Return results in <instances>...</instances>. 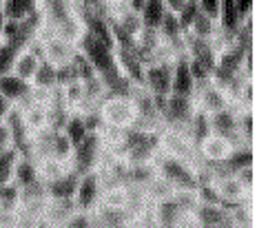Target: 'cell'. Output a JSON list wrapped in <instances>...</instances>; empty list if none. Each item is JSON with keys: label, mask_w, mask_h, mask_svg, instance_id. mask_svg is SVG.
I'll use <instances>...</instances> for the list:
<instances>
[{"label": "cell", "mask_w": 257, "mask_h": 228, "mask_svg": "<svg viewBox=\"0 0 257 228\" xmlns=\"http://www.w3.org/2000/svg\"><path fill=\"white\" fill-rule=\"evenodd\" d=\"M102 129L124 131L136 124V104L128 95H106L100 102Z\"/></svg>", "instance_id": "1"}, {"label": "cell", "mask_w": 257, "mask_h": 228, "mask_svg": "<svg viewBox=\"0 0 257 228\" xmlns=\"http://www.w3.org/2000/svg\"><path fill=\"white\" fill-rule=\"evenodd\" d=\"M106 151V142L100 131H89L87 137H84L80 144L73 146V155L69 160V168L78 175H84L89 171H95L100 166V160H102Z\"/></svg>", "instance_id": "2"}, {"label": "cell", "mask_w": 257, "mask_h": 228, "mask_svg": "<svg viewBox=\"0 0 257 228\" xmlns=\"http://www.w3.org/2000/svg\"><path fill=\"white\" fill-rule=\"evenodd\" d=\"M155 168H158V175H162L164 179H169L175 188H195L197 186V168L193 164L178 160L173 155H167V153L160 151L155 155Z\"/></svg>", "instance_id": "3"}, {"label": "cell", "mask_w": 257, "mask_h": 228, "mask_svg": "<svg viewBox=\"0 0 257 228\" xmlns=\"http://www.w3.org/2000/svg\"><path fill=\"white\" fill-rule=\"evenodd\" d=\"M193 111H195V100L193 98H189V95L169 93L167 100H164L162 113H160L162 115V129H171V131H178V133L186 135Z\"/></svg>", "instance_id": "4"}, {"label": "cell", "mask_w": 257, "mask_h": 228, "mask_svg": "<svg viewBox=\"0 0 257 228\" xmlns=\"http://www.w3.org/2000/svg\"><path fill=\"white\" fill-rule=\"evenodd\" d=\"M36 42L40 45L42 58L49 60L51 65H56V67L71 62L73 58H76V54H78V45H73V42L64 40V38H60V36H56V34H51V31H45L42 27L38 31Z\"/></svg>", "instance_id": "5"}, {"label": "cell", "mask_w": 257, "mask_h": 228, "mask_svg": "<svg viewBox=\"0 0 257 228\" xmlns=\"http://www.w3.org/2000/svg\"><path fill=\"white\" fill-rule=\"evenodd\" d=\"M160 151L167 153V155L178 157V160L189 162L195 168H197V164H200L197 146L193 144L186 135L178 133V131H171V129H162V131H160Z\"/></svg>", "instance_id": "6"}, {"label": "cell", "mask_w": 257, "mask_h": 228, "mask_svg": "<svg viewBox=\"0 0 257 228\" xmlns=\"http://www.w3.org/2000/svg\"><path fill=\"white\" fill-rule=\"evenodd\" d=\"M5 124L9 129V137H12V146L18 151V155L23 157H34V151H31V140H34V133L29 131L27 122L23 118V111L18 107H12V111L5 118Z\"/></svg>", "instance_id": "7"}, {"label": "cell", "mask_w": 257, "mask_h": 228, "mask_svg": "<svg viewBox=\"0 0 257 228\" xmlns=\"http://www.w3.org/2000/svg\"><path fill=\"white\" fill-rule=\"evenodd\" d=\"M102 177H100L98 171H89L78 177V186H76V195H73V201L80 210H93L100 201V195H102Z\"/></svg>", "instance_id": "8"}, {"label": "cell", "mask_w": 257, "mask_h": 228, "mask_svg": "<svg viewBox=\"0 0 257 228\" xmlns=\"http://www.w3.org/2000/svg\"><path fill=\"white\" fill-rule=\"evenodd\" d=\"M0 93L18 109H25L27 104H31L36 100V89L31 87V82L18 78L12 71L0 76Z\"/></svg>", "instance_id": "9"}, {"label": "cell", "mask_w": 257, "mask_h": 228, "mask_svg": "<svg viewBox=\"0 0 257 228\" xmlns=\"http://www.w3.org/2000/svg\"><path fill=\"white\" fill-rule=\"evenodd\" d=\"M173 80V62H149L144 67V87L153 93V98H167L171 93Z\"/></svg>", "instance_id": "10"}, {"label": "cell", "mask_w": 257, "mask_h": 228, "mask_svg": "<svg viewBox=\"0 0 257 228\" xmlns=\"http://www.w3.org/2000/svg\"><path fill=\"white\" fill-rule=\"evenodd\" d=\"M193 100H195V107L202 109V111H206L208 115L217 113V111H222V109H226V107H231V104H233L231 100H228V95L224 93L213 80L197 84Z\"/></svg>", "instance_id": "11"}, {"label": "cell", "mask_w": 257, "mask_h": 228, "mask_svg": "<svg viewBox=\"0 0 257 228\" xmlns=\"http://www.w3.org/2000/svg\"><path fill=\"white\" fill-rule=\"evenodd\" d=\"M211 133L228 140L233 146L244 144L237 133V107L235 104L217 111V113H211Z\"/></svg>", "instance_id": "12"}, {"label": "cell", "mask_w": 257, "mask_h": 228, "mask_svg": "<svg viewBox=\"0 0 257 228\" xmlns=\"http://www.w3.org/2000/svg\"><path fill=\"white\" fill-rule=\"evenodd\" d=\"M193 221L195 226H202V228H226V226H233L231 224V213L224 204H200L195 206L193 210Z\"/></svg>", "instance_id": "13"}, {"label": "cell", "mask_w": 257, "mask_h": 228, "mask_svg": "<svg viewBox=\"0 0 257 228\" xmlns=\"http://www.w3.org/2000/svg\"><path fill=\"white\" fill-rule=\"evenodd\" d=\"M115 58H117V65H120V71L133 84L144 82V67H147V62L142 60L138 47H115Z\"/></svg>", "instance_id": "14"}, {"label": "cell", "mask_w": 257, "mask_h": 228, "mask_svg": "<svg viewBox=\"0 0 257 228\" xmlns=\"http://www.w3.org/2000/svg\"><path fill=\"white\" fill-rule=\"evenodd\" d=\"M153 217H155V226H195L193 217L182 213L173 197L153 201Z\"/></svg>", "instance_id": "15"}, {"label": "cell", "mask_w": 257, "mask_h": 228, "mask_svg": "<svg viewBox=\"0 0 257 228\" xmlns=\"http://www.w3.org/2000/svg\"><path fill=\"white\" fill-rule=\"evenodd\" d=\"M40 62H42L40 45L38 42H31L29 47H23V49L16 54L12 73H16V76L23 78V80H27V82H31V78H34L36 69L40 67Z\"/></svg>", "instance_id": "16"}, {"label": "cell", "mask_w": 257, "mask_h": 228, "mask_svg": "<svg viewBox=\"0 0 257 228\" xmlns=\"http://www.w3.org/2000/svg\"><path fill=\"white\" fill-rule=\"evenodd\" d=\"M91 219L93 226H106V228H117V226H131V213L126 208L120 206H106V204H98L91 210Z\"/></svg>", "instance_id": "17"}, {"label": "cell", "mask_w": 257, "mask_h": 228, "mask_svg": "<svg viewBox=\"0 0 257 228\" xmlns=\"http://www.w3.org/2000/svg\"><path fill=\"white\" fill-rule=\"evenodd\" d=\"M171 93L178 95H195V80H193V73L189 67V58L184 54L178 56L173 60V80H171Z\"/></svg>", "instance_id": "18"}, {"label": "cell", "mask_w": 257, "mask_h": 228, "mask_svg": "<svg viewBox=\"0 0 257 228\" xmlns=\"http://www.w3.org/2000/svg\"><path fill=\"white\" fill-rule=\"evenodd\" d=\"M215 184H217V190H219V197H222V204L226 206V208L233 204H239V201H244L248 197H253V193H248L233 173H226V175H222V177H217Z\"/></svg>", "instance_id": "19"}, {"label": "cell", "mask_w": 257, "mask_h": 228, "mask_svg": "<svg viewBox=\"0 0 257 228\" xmlns=\"http://www.w3.org/2000/svg\"><path fill=\"white\" fill-rule=\"evenodd\" d=\"M233 151V144L228 140H224V137H219L215 133H211L206 137L204 142H202L200 146H197V155H200V162H224L228 157V153Z\"/></svg>", "instance_id": "20"}, {"label": "cell", "mask_w": 257, "mask_h": 228, "mask_svg": "<svg viewBox=\"0 0 257 228\" xmlns=\"http://www.w3.org/2000/svg\"><path fill=\"white\" fill-rule=\"evenodd\" d=\"M78 210L73 199H47L45 213H42V226H64L69 215Z\"/></svg>", "instance_id": "21"}, {"label": "cell", "mask_w": 257, "mask_h": 228, "mask_svg": "<svg viewBox=\"0 0 257 228\" xmlns=\"http://www.w3.org/2000/svg\"><path fill=\"white\" fill-rule=\"evenodd\" d=\"M78 177L80 175L69 168L64 175H60V177L51 179V182H45L47 197H51V199H73L76 186H78Z\"/></svg>", "instance_id": "22"}, {"label": "cell", "mask_w": 257, "mask_h": 228, "mask_svg": "<svg viewBox=\"0 0 257 228\" xmlns=\"http://www.w3.org/2000/svg\"><path fill=\"white\" fill-rule=\"evenodd\" d=\"M186 135H189V140L193 144L200 146L211 135V115L195 107V111L191 115V122H189V129H186Z\"/></svg>", "instance_id": "23"}, {"label": "cell", "mask_w": 257, "mask_h": 228, "mask_svg": "<svg viewBox=\"0 0 257 228\" xmlns=\"http://www.w3.org/2000/svg\"><path fill=\"white\" fill-rule=\"evenodd\" d=\"M14 182L18 184L20 188H27V186H34L36 182H42L40 179V173H38V162L34 157H18L16 162V171H14Z\"/></svg>", "instance_id": "24"}, {"label": "cell", "mask_w": 257, "mask_h": 228, "mask_svg": "<svg viewBox=\"0 0 257 228\" xmlns=\"http://www.w3.org/2000/svg\"><path fill=\"white\" fill-rule=\"evenodd\" d=\"M219 31H222V27H219V20L211 18V16H206L202 12H197V16L193 18V23H191V27H189L186 34H193V36L204 38V40H217Z\"/></svg>", "instance_id": "25"}, {"label": "cell", "mask_w": 257, "mask_h": 228, "mask_svg": "<svg viewBox=\"0 0 257 228\" xmlns=\"http://www.w3.org/2000/svg\"><path fill=\"white\" fill-rule=\"evenodd\" d=\"M31 87L36 91H42V93H49L58 87V80H56V65H51L49 60L42 58L40 67L36 69L34 78H31Z\"/></svg>", "instance_id": "26"}, {"label": "cell", "mask_w": 257, "mask_h": 228, "mask_svg": "<svg viewBox=\"0 0 257 228\" xmlns=\"http://www.w3.org/2000/svg\"><path fill=\"white\" fill-rule=\"evenodd\" d=\"M158 175L155 162H140V164H126V184L147 188L151 179Z\"/></svg>", "instance_id": "27"}, {"label": "cell", "mask_w": 257, "mask_h": 228, "mask_svg": "<svg viewBox=\"0 0 257 228\" xmlns=\"http://www.w3.org/2000/svg\"><path fill=\"white\" fill-rule=\"evenodd\" d=\"M60 131L73 142V146H76V144H80V142L84 140V137H87L89 126H87V120H84V115L80 113V111H71Z\"/></svg>", "instance_id": "28"}, {"label": "cell", "mask_w": 257, "mask_h": 228, "mask_svg": "<svg viewBox=\"0 0 257 228\" xmlns=\"http://www.w3.org/2000/svg\"><path fill=\"white\" fill-rule=\"evenodd\" d=\"M237 133L244 144H255V109H237Z\"/></svg>", "instance_id": "29"}, {"label": "cell", "mask_w": 257, "mask_h": 228, "mask_svg": "<svg viewBox=\"0 0 257 228\" xmlns=\"http://www.w3.org/2000/svg\"><path fill=\"white\" fill-rule=\"evenodd\" d=\"M164 14H167V9H164L162 0H147L144 7L140 9L142 25L149 29H158L160 23H162V18H164Z\"/></svg>", "instance_id": "30"}, {"label": "cell", "mask_w": 257, "mask_h": 228, "mask_svg": "<svg viewBox=\"0 0 257 228\" xmlns=\"http://www.w3.org/2000/svg\"><path fill=\"white\" fill-rule=\"evenodd\" d=\"M60 93H62V100L71 111H78L80 104L84 102V87L80 80H73V82H67L60 87Z\"/></svg>", "instance_id": "31"}, {"label": "cell", "mask_w": 257, "mask_h": 228, "mask_svg": "<svg viewBox=\"0 0 257 228\" xmlns=\"http://www.w3.org/2000/svg\"><path fill=\"white\" fill-rule=\"evenodd\" d=\"M67 171H69V164L56 160V157H45V160L38 162V173H40L42 182H51V179L60 177Z\"/></svg>", "instance_id": "32"}, {"label": "cell", "mask_w": 257, "mask_h": 228, "mask_svg": "<svg viewBox=\"0 0 257 228\" xmlns=\"http://www.w3.org/2000/svg\"><path fill=\"white\" fill-rule=\"evenodd\" d=\"M18 151L14 146L0 151V186L14 179V171H16V162H18Z\"/></svg>", "instance_id": "33"}, {"label": "cell", "mask_w": 257, "mask_h": 228, "mask_svg": "<svg viewBox=\"0 0 257 228\" xmlns=\"http://www.w3.org/2000/svg\"><path fill=\"white\" fill-rule=\"evenodd\" d=\"M171 197H173V201L180 206L182 213L189 215V217H193V210H195V206L200 204L195 188H175Z\"/></svg>", "instance_id": "34"}, {"label": "cell", "mask_w": 257, "mask_h": 228, "mask_svg": "<svg viewBox=\"0 0 257 228\" xmlns=\"http://www.w3.org/2000/svg\"><path fill=\"white\" fill-rule=\"evenodd\" d=\"M20 197H23V188L14 182H7L0 186V208H20Z\"/></svg>", "instance_id": "35"}, {"label": "cell", "mask_w": 257, "mask_h": 228, "mask_svg": "<svg viewBox=\"0 0 257 228\" xmlns=\"http://www.w3.org/2000/svg\"><path fill=\"white\" fill-rule=\"evenodd\" d=\"M173 190H175V186L169 182V179H164L162 175H155V177L151 179V184L147 186V195H149V199H151V204H153V201L171 197Z\"/></svg>", "instance_id": "36"}, {"label": "cell", "mask_w": 257, "mask_h": 228, "mask_svg": "<svg viewBox=\"0 0 257 228\" xmlns=\"http://www.w3.org/2000/svg\"><path fill=\"white\" fill-rule=\"evenodd\" d=\"M71 155H73V142L69 140V137L62 133V131H56V133H53L51 157H56V160H60V162H67V164H69Z\"/></svg>", "instance_id": "37"}, {"label": "cell", "mask_w": 257, "mask_h": 228, "mask_svg": "<svg viewBox=\"0 0 257 228\" xmlns=\"http://www.w3.org/2000/svg\"><path fill=\"white\" fill-rule=\"evenodd\" d=\"M16 54H18L16 45H12L9 40H0V76H5L14 69Z\"/></svg>", "instance_id": "38"}, {"label": "cell", "mask_w": 257, "mask_h": 228, "mask_svg": "<svg viewBox=\"0 0 257 228\" xmlns=\"http://www.w3.org/2000/svg\"><path fill=\"white\" fill-rule=\"evenodd\" d=\"M56 80H58V87H62V84H67V82H73V80H80L76 60L67 62V65L56 67Z\"/></svg>", "instance_id": "39"}, {"label": "cell", "mask_w": 257, "mask_h": 228, "mask_svg": "<svg viewBox=\"0 0 257 228\" xmlns=\"http://www.w3.org/2000/svg\"><path fill=\"white\" fill-rule=\"evenodd\" d=\"M64 226L69 228H89L93 226V219H91V210H73L71 215H69V219L64 221Z\"/></svg>", "instance_id": "40"}, {"label": "cell", "mask_w": 257, "mask_h": 228, "mask_svg": "<svg viewBox=\"0 0 257 228\" xmlns=\"http://www.w3.org/2000/svg\"><path fill=\"white\" fill-rule=\"evenodd\" d=\"M233 175L242 182V186L248 190V193H255V164H248V166L237 168Z\"/></svg>", "instance_id": "41"}, {"label": "cell", "mask_w": 257, "mask_h": 228, "mask_svg": "<svg viewBox=\"0 0 257 228\" xmlns=\"http://www.w3.org/2000/svg\"><path fill=\"white\" fill-rule=\"evenodd\" d=\"M202 14L211 16V18L219 20V9H222V0H195Z\"/></svg>", "instance_id": "42"}, {"label": "cell", "mask_w": 257, "mask_h": 228, "mask_svg": "<svg viewBox=\"0 0 257 228\" xmlns=\"http://www.w3.org/2000/svg\"><path fill=\"white\" fill-rule=\"evenodd\" d=\"M235 14H237L239 20L253 18V9H255V0H233Z\"/></svg>", "instance_id": "43"}, {"label": "cell", "mask_w": 257, "mask_h": 228, "mask_svg": "<svg viewBox=\"0 0 257 228\" xmlns=\"http://www.w3.org/2000/svg\"><path fill=\"white\" fill-rule=\"evenodd\" d=\"M20 213L14 208H0V226H18Z\"/></svg>", "instance_id": "44"}, {"label": "cell", "mask_w": 257, "mask_h": 228, "mask_svg": "<svg viewBox=\"0 0 257 228\" xmlns=\"http://www.w3.org/2000/svg\"><path fill=\"white\" fill-rule=\"evenodd\" d=\"M162 3H164V9H167L169 14H175V16H178L182 9H184L186 5L191 3V0H162Z\"/></svg>", "instance_id": "45"}, {"label": "cell", "mask_w": 257, "mask_h": 228, "mask_svg": "<svg viewBox=\"0 0 257 228\" xmlns=\"http://www.w3.org/2000/svg\"><path fill=\"white\" fill-rule=\"evenodd\" d=\"M12 146V137H9V129L5 124V120H0V151Z\"/></svg>", "instance_id": "46"}, {"label": "cell", "mask_w": 257, "mask_h": 228, "mask_svg": "<svg viewBox=\"0 0 257 228\" xmlns=\"http://www.w3.org/2000/svg\"><path fill=\"white\" fill-rule=\"evenodd\" d=\"M12 107H14V104L9 102V100L5 98L3 93H0V120H5V118H7V113H9V111H12Z\"/></svg>", "instance_id": "47"}, {"label": "cell", "mask_w": 257, "mask_h": 228, "mask_svg": "<svg viewBox=\"0 0 257 228\" xmlns=\"http://www.w3.org/2000/svg\"><path fill=\"white\" fill-rule=\"evenodd\" d=\"M124 3H126L131 9H133V12H138V14H140V9L144 7V3H147V0H124Z\"/></svg>", "instance_id": "48"}, {"label": "cell", "mask_w": 257, "mask_h": 228, "mask_svg": "<svg viewBox=\"0 0 257 228\" xmlns=\"http://www.w3.org/2000/svg\"><path fill=\"white\" fill-rule=\"evenodd\" d=\"M5 7V0H0V9H3ZM3 12H5V9H3Z\"/></svg>", "instance_id": "49"}]
</instances>
